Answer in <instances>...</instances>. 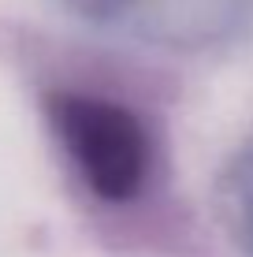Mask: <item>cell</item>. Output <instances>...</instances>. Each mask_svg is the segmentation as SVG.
<instances>
[{
    "label": "cell",
    "instance_id": "1",
    "mask_svg": "<svg viewBox=\"0 0 253 257\" xmlns=\"http://www.w3.org/2000/svg\"><path fill=\"white\" fill-rule=\"evenodd\" d=\"M45 119L93 198L127 205L149 187L156 146L134 108L82 90H52Z\"/></svg>",
    "mask_w": 253,
    "mask_h": 257
},
{
    "label": "cell",
    "instance_id": "2",
    "mask_svg": "<svg viewBox=\"0 0 253 257\" xmlns=\"http://www.w3.org/2000/svg\"><path fill=\"white\" fill-rule=\"evenodd\" d=\"M71 19L153 49L201 52L242 26L246 0H56Z\"/></svg>",
    "mask_w": 253,
    "mask_h": 257
},
{
    "label": "cell",
    "instance_id": "3",
    "mask_svg": "<svg viewBox=\"0 0 253 257\" xmlns=\"http://www.w3.org/2000/svg\"><path fill=\"white\" fill-rule=\"evenodd\" d=\"M212 212L223 238L242 257H253V146L220 168L212 187Z\"/></svg>",
    "mask_w": 253,
    "mask_h": 257
}]
</instances>
